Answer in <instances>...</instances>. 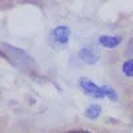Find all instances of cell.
<instances>
[{
  "mask_svg": "<svg viewBox=\"0 0 133 133\" xmlns=\"http://www.w3.org/2000/svg\"><path fill=\"white\" fill-rule=\"evenodd\" d=\"M0 51H2L3 56L7 57L8 61H11L15 65H19L20 68H25L28 64H31V57L23 51H20L16 47H12L9 44H0Z\"/></svg>",
  "mask_w": 133,
  "mask_h": 133,
  "instance_id": "obj_1",
  "label": "cell"
},
{
  "mask_svg": "<svg viewBox=\"0 0 133 133\" xmlns=\"http://www.w3.org/2000/svg\"><path fill=\"white\" fill-rule=\"evenodd\" d=\"M69 35H71V31H69L68 27H65V25L56 27L52 31V33H51V43H52V45H57V47L65 45V44L68 43Z\"/></svg>",
  "mask_w": 133,
  "mask_h": 133,
  "instance_id": "obj_2",
  "label": "cell"
},
{
  "mask_svg": "<svg viewBox=\"0 0 133 133\" xmlns=\"http://www.w3.org/2000/svg\"><path fill=\"white\" fill-rule=\"evenodd\" d=\"M80 87L81 89L92 97H96V98H103L105 97V93H104V89L103 87H98L96 85L95 83H92L91 80L88 79H80Z\"/></svg>",
  "mask_w": 133,
  "mask_h": 133,
  "instance_id": "obj_3",
  "label": "cell"
},
{
  "mask_svg": "<svg viewBox=\"0 0 133 133\" xmlns=\"http://www.w3.org/2000/svg\"><path fill=\"white\" fill-rule=\"evenodd\" d=\"M98 41L101 45H104L107 48H113L121 43V37L120 36H105L104 35V36H100Z\"/></svg>",
  "mask_w": 133,
  "mask_h": 133,
  "instance_id": "obj_4",
  "label": "cell"
},
{
  "mask_svg": "<svg viewBox=\"0 0 133 133\" xmlns=\"http://www.w3.org/2000/svg\"><path fill=\"white\" fill-rule=\"evenodd\" d=\"M79 56L83 61L88 63V64H95L97 61V56H96V53L92 52L89 48H83L79 53Z\"/></svg>",
  "mask_w": 133,
  "mask_h": 133,
  "instance_id": "obj_5",
  "label": "cell"
},
{
  "mask_svg": "<svg viewBox=\"0 0 133 133\" xmlns=\"http://www.w3.org/2000/svg\"><path fill=\"white\" fill-rule=\"evenodd\" d=\"M100 115H101V107L97 105V104H93V105L88 107V108L85 109V116H87L88 118L95 120V118H97Z\"/></svg>",
  "mask_w": 133,
  "mask_h": 133,
  "instance_id": "obj_6",
  "label": "cell"
},
{
  "mask_svg": "<svg viewBox=\"0 0 133 133\" xmlns=\"http://www.w3.org/2000/svg\"><path fill=\"white\" fill-rule=\"evenodd\" d=\"M123 72L125 76H129V77H133V60H127L123 65Z\"/></svg>",
  "mask_w": 133,
  "mask_h": 133,
  "instance_id": "obj_7",
  "label": "cell"
},
{
  "mask_svg": "<svg viewBox=\"0 0 133 133\" xmlns=\"http://www.w3.org/2000/svg\"><path fill=\"white\" fill-rule=\"evenodd\" d=\"M103 89H104V93H105V96H107L108 98H110L112 101H116V100H117V93H116V91L113 89L112 87H107V85H104V87H103Z\"/></svg>",
  "mask_w": 133,
  "mask_h": 133,
  "instance_id": "obj_8",
  "label": "cell"
},
{
  "mask_svg": "<svg viewBox=\"0 0 133 133\" xmlns=\"http://www.w3.org/2000/svg\"><path fill=\"white\" fill-rule=\"evenodd\" d=\"M127 53L129 55V56L132 57V60H133V37L130 39V41H129V44H128V49H127Z\"/></svg>",
  "mask_w": 133,
  "mask_h": 133,
  "instance_id": "obj_9",
  "label": "cell"
},
{
  "mask_svg": "<svg viewBox=\"0 0 133 133\" xmlns=\"http://www.w3.org/2000/svg\"><path fill=\"white\" fill-rule=\"evenodd\" d=\"M68 133H91L89 130H84V129H77V130H71Z\"/></svg>",
  "mask_w": 133,
  "mask_h": 133,
  "instance_id": "obj_10",
  "label": "cell"
}]
</instances>
